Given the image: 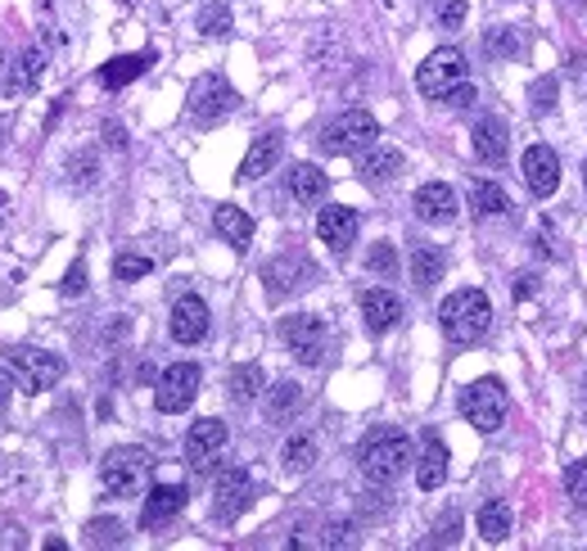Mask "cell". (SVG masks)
Here are the masks:
<instances>
[{
    "instance_id": "47",
    "label": "cell",
    "mask_w": 587,
    "mask_h": 551,
    "mask_svg": "<svg viewBox=\"0 0 587 551\" xmlns=\"http://www.w3.org/2000/svg\"><path fill=\"white\" fill-rule=\"evenodd\" d=\"M5 131H10V118H5V114H0V150H5V140H10Z\"/></svg>"
},
{
    "instance_id": "12",
    "label": "cell",
    "mask_w": 587,
    "mask_h": 551,
    "mask_svg": "<svg viewBox=\"0 0 587 551\" xmlns=\"http://www.w3.org/2000/svg\"><path fill=\"white\" fill-rule=\"evenodd\" d=\"M249 502H253L249 470H244V466H227L222 474H217V484H212V516L222 520V525H231Z\"/></svg>"
},
{
    "instance_id": "7",
    "label": "cell",
    "mask_w": 587,
    "mask_h": 551,
    "mask_svg": "<svg viewBox=\"0 0 587 551\" xmlns=\"http://www.w3.org/2000/svg\"><path fill=\"white\" fill-rule=\"evenodd\" d=\"M465 72H470V64H465V55H461L457 46H438V50L425 55V64L416 68V91H421L425 100H444L452 87L465 82Z\"/></svg>"
},
{
    "instance_id": "16",
    "label": "cell",
    "mask_w": 587,
    "mask_h": 551,
    "mask_svg": "<svg viewBox=\"0 0 587 551\" xmlns=\"http://www.w3.org/2000/svg\"><path fill=\"white\" fill-rule=\"evenodd\" d=\"M520 168H525V186L533 191V199L556 195V186H561V159H556L552 145H533Z\"/></svg>"
},
{
    "instance_id": "23",
    "label": "cell",
    "mask_w": 587,
    "mask_h": 551,
    "mask_svg": "<svg viewBox=\"0 0 587 551\" xmlns=\"http://www.w3.org/2000/svg\"><path fill=\"white\" fill-rule=\"evenodd\" d=\"M444 480H448V448H444V438H425V452H421V461H416V484H421V493H434V489H444Z\"/></svg>"
},
{
    "instance_id": "6",
    "label": "cell",
    "mask_w": 587,
    "mask_h": 551,
    "mask_svg": "<svg viewBox=\"0 0 587 551\" xmlns=\"http://www.w3.org/2000/svg\"><path fill=\"white\" fill-rule=\"evenodd\" d=\"M376 140H380V123H376V114H366V108H348V114H339L335 123H330V127L321 131V150L348 159V154H366Z\"/></svg>"
},
{
    "instance_id": "24",
    "label": "cell",
    "mask_w": 587,
    "mask_h": 551,
    "mask_svg": "<svg viewBox=\"0 0 587 551\" xmlns=\"http://www.w3.org/2000/svg\"><path fill=\"white\" fill-rule=\"evenodd\" d=\"M42 72H46V55L36 50V46H27V50L10 64L5 91H10V95H27V91H36V82H42Z\"/></svg>"
},
{
    "instance_id": "3",
    "label": "cell",
    "mask_w": 587,
    "mask_h": 551,
    "mask_svg": "<svg viewBox=\"0 0 587 551\" xmlns=\"http://www.w3.org/2000/svg\"><path fill=\"white\" fill-rule=\"evenodd\" d=\"M150 470H154V457L145 448H136V444L114 448L100 461V489L108 497H136L145 489V480H150Z\"/></svg>"
},
{
    "instance_id": "18",
    "label": "cell",
    "mask_w": 587,
    "mask_h": 551,
    "mask_svg": "<svg viewBox=\"0 0 587 551\" xmlns=\"http://www.w3.org/2000/svg\"><path fill=\"white\" fill-rule=\"evenodd\" d=\"M470 136H474V154H480L488 168H502V163H506V154H510V127H506L497 114L480 118Z\"/></svg>"
},
{
    "instance_id": "31",
    "label": "cell",
    "mask_w": 587,
    "mask_h": 551,
    "mask_svg": "<svg viewBox=\"0 0 587 551\" xmlns=\"http://www.w3.org/2000/svg\"><path fill=\"white\" fill-rule=\"evenodd\" d=\"M263 393V366H235V371L227 376V398L235 402V407H244V402H253Z\"/></svg>"
},
{
    "instance_id": "9",
    "label": "cell",
    "mask_w": 587,
    "mask_h": 551,
    "mask_svg": "<svg viewBox=\"0 0 587 551\" xmlns=\"http://www.w3.org/2000/svg\"><path fill=\"white\" fill-rule=\"evenodd\" d=\"M5 357H10V366H14L23 393H46V389H55V384L64 380V371H68L64 357H59V353H46V348H10Z\"/></svg>"
},
{
    "instance_id": "32",
    "label": "cell",
    "mask_w": 587,
    "mask_h": 551,
    "mask_svg": "<svg viewBox=\"0 0 587 551\" xmlns=\"http://www.w3.org/2000/svg\"><path fill=\"white\" fill-rule=\"evenodd\" d=\"M280 461H285L289 474L312 470V461H316V438H312V434H294L289 444H285V452H280Z\"/></svg>"
},
{
    "instance_id": "20",
    "label": "cell",
    "mask_w": 587,
    "mask_h": 551,
    "mask_svg": "<svg viewBox=\"0 0 587 551\" xmlns=\"http://www.w3.org/2000/svg\"><path fill=\"white\" fill-rule=\"evenodd\" d=\"M280 154H285V136L280 131H263L258 140L249 145V154H244V163H240V181H258V176H267L276 163H280Z\"/></svg>"
},
{
    "instance_id": "39",
    "label": "cell",
    "mask_w": 587,
    "mask_h": 551,
    "mask_svg": "<svg viewBox=\"0 0 587 551\" xmlns=\"http://www.w3.org/2000/svg\"><path fill=\"white\" fill-rule=\"evenodd\" d=\"M366 267H371V276H393L398 272V253L389 240H380L371 253H366Z\"/></svg>"
},
{
    "instance_id": "26",
    "label": "cell",
    "mask_w": 587,
    "mask_h": 551,
    "mask_svg": "<svg viewBox=\"0 0 587 551\" xmlns=\"http://www.w3.org/2000/svg\"><path fill=\"white\" fill-rule=\"evenodd\" d=\"M289 195L312 208V204H321V199L330 195V176H325L316 163H299V168L289 172Z\"/></svg>"
},
{
    "instance_id": "17",
    "label": "cell",
    "mask_w": 587,
    "mask_h": 551,
    "mask_svg": "<svg viewBox=\"0 0 587 551\" xmlns=\"http://www.w3.org/2000/svg\"><path fill=\"white\" fill-rule=\"evenodd\" d=\"M186 484H159L150 489V497H145L140 506V529H163L168 520H176L181 510H186Z\"/></svg>"
},
{
    "instance_id": "37",
    "label": "cell",
    "mask_w": 587,
    "mask_h": 551,
    "mask_svg": "<svg viewBox=\"0 0 587 551\" xmlns=\"http://www.w3.org/2000/svg\"><path fill=\"white\" fill-rule=\"evenodd\" d=\"M150 267H154V263H150V259H140V253H118V259H114V276L127 280V285L140 280V276H150Z\"/></svg>"
},
{
    "instance_id": "41",
    "label": "cell",
    "mask_w": 587,
    "mask_h": 551,
    "mask_svg": "<svg viewBox=\"0 0 587 551\" xmlns=\"http://www.w3.org/2000/svg\"><path fill=\"white\" fill-rule=\"evenodd\" d=\"M68 168H72V186H95V176H100L95 154H72Z\"/></svg>"
},
{
    "instance_id": "28",
    "label": "cell",
    "mask_w": 587,
    "mask_h": 551,
    "mask_svg": "<svg viewBox=\"0 0 587 551\" xmlns=\"http://www.w3.org/2000/svg\"><path fill=\"white\" fill-rule=\"evenodd\" d=\"M444 272H448V259H444V249H438V244H416L412 249V280H416V289H434L438 280H444Z\"/></svg>"
},
{
    "instance_id": "44",
    "label": "cell",
    "mask_w": 587,
    "mask_h": 551,
    "mask_svg": "<svg viewBox=\"0 0 587 551\" xmlns=\"http://www.w3.org/2000/svg\"><path fill=\"white\" fill-rule=\"evenodd\" d=\"M474 100H480V95H474V87H470V82H461V87H452V91L444 95V104H452V108H470Z\"/></svg>"
},
{
    "instance_id": "27",
    "label": "cell",
    "mask_w": 587,
    "mask_h": 551,
    "mask_svg": "<svg viewBox=\"0 0 587 551\" xmlns=\"http://www.w3.org/2000/svg\"><path fill=\"white\" fill-rule=\"evenodd\" d=\"M212 231L222 236L227 244H235V249H249V240H253V217L244 213V208H235V204H222L212 213Z\"/></svg>"
},
{
    "instance_id": "29",
    "label": "cell",
    "mask_w": 587,
    "mask_h": 551,
    "mask_svg": "<svg viewBox=\"0 0 587 551\" xmlns=\"http://www.w3.org/2000/svg\"><path fill=\"white\" fill-rule=\"evenodd\" d=\"M303 407V389L294 384V380H276L272 389H267V421L272 425H285V421H294V412Z\"/></svg>"
},
{
    "instance_id": "1",
    "label": "cell",
    "mask_w": 587,
    "mask_h": 551,
    "mask_svg": "<svg viewBox=\"0 0 587 551\" xmlns=\"http://www.w3.org/2000/svg\"><path fill=\"white\" fill-rule=\"evenodd\" d=\"M416 452H412V438L402 429H371L357 448V470L366 474V484H398L402 474L412 470Z\"/></svg>"
},
{
    "instance_id": "25",
    "label": "cell",
    "mask_w": 587,
    "mask_h": 551,
    "mask_svg": "<svg viewBox=\"0 0 587 551\" xmlns=\"http://www.w3.org/2000/svg\"><path fill=\"white\" fill-rule=\"evenodd\" d=\"M470 208L480 222H493V217H510V195L497 186V181H470Z\"/></svg>"
},
{
    "instance_id": "21",
    "label": "cell",
    "mask_w": 587,
    "mask_h": 551,
    "mask_svg": "<svg viewBox=\"0 0 587 551\" xmlns=\"http://www.w3.org/2000/svg\"><path fill=\"white\" fill-rule=\"evenodd\" d=\"M361 317H366V330H371V335H384V330H393L402 321V299L393 289H366L361 294Z\"/></svg>"
},
{
    "instance_id": "11",
    "label": "cell",
    "mask_w": 587,
    "mask_h": 551,
    "mask_svg": "<svg viewBox=\"0 0 587 551\" xmlns=\"http://www.w3.org/2000/svg\"><path fill=\"white\" fill-rule=\"evenodd\" d=\"M280 340L289 344V353L299 357L303 366H321L325 361V348H330V330H325L321 317L299 312V317H285L280 321Z\"/></svg>"
},
{
    "instance_id": "38",
    "label": "cell",
    "mask_w": 587,
    "mask_h": 551,
    "mask_svg": "<svg viewBox=\"0 0 587 551\" xmlns=\"http://www.w3.org/2000/svg\"><path fill=\"white\" fill-rule=\"evenodd\" d=\"M565 493H569V502H574L578 510H587V461H574V466L565 470Z\"/></svg>"
},
{
    "instance_id": "5",
    "label": "cell",
    "mask_w": 587,
    "mask_h": 551,
    "mask_svg": "<svg viewBox=\"0 0 587 551\" xmlns=\"http://www.w3.org/2000/svg\"><path fill=\"white\" fill-rule=\"evenodd\" d=\"M235 104H240V95L222 72H204V78H195V87L186 95V114H191L195 127H217L222 118L235 114Z\"/></svg>"
},
{
    "instance_id": "13",
    "label": "cell",
    "mask_w": 587,
    "mask_h": 551,
    "mask_svg": "<svg viewBox=\"0 0 587 551\" xmlns=\"http://www.w3.org/2000/svg\"><path fill=\"white\" fill-rule=\"evenodd\" d=\"M357 231H361L357 208L335 204V208H321L316 213V236H321V244H330V253H339V259L357 244Z\"/></svg>"
},
{
    "instance_id": "19",
    "label": "cell",
    "mask_w": 587,
    "mask_h": 551,
    "mask_svg": "<svg viewBox=\"0 0 587 551\" xmlns=\"http://www.w3.org/2000/svg\"><path fill=\"white\" fill-rule=\"evenodd\" d=\"M412 204H416V217L429 227H444L457 217V195H452V186H444V181H425Z\"/></svg>"
},
{
    "instance_id": "46",
    "label": "cell",
    "mask_w": 587,
    "mask_h": 551,
    "mask_svg": "<svg viewBox=\"0 0 587 551\" xmlns=\"http://www.w3.org/2000/svg\"><path fill=\"white\" fill-rule=\"evenodd\" d=\"M10 393H14V384L5 376V366H0V421H5V412H10Z\"/></svg>"
},
{
    "instance_id": "15",
    "label": "cell",
    "mask_w": 587,
    "mask_h": 551,
    "mask_svg": "<svg viewBox=\"0 0 587 551\" xmlns=\"http://www.w3.org/2000/svg\"><path fill=\"white\" fill-rule=\"evenodd\" d=\"M172 340L186 344V348L208 340V303L199 299V294H186V299L172 303Z\"/></svg>"
},
{
    "instance_id": "33",
    "label": "cell",
    "mask_w": 587,
    "mask_h": 551,
    "mask_svg": "<svg viewBox=\"0 0 587 551\" xmlns=\"http://www.w3.org/2000/svg\"><path fill=\"white\" fill-rule=\"evenodd\" d=\"M480 538H484V542H502V538H510V506H506V502H488V506H480Z\"/></svg>"
},
{
    "instance_id": "48",
    "label": "cell",
    "mask_w": 587,
    "mask_h": 551,
    "mask_svg": "<svg viewBox=\"0 0 587 551\" xmlns=\"http://www.w3.org/2000/svg\"><path fill=\"white\" fill-rule=\"evenodd\" d=\"M583 186H587V163H583Z\"/></svg>"
},
{
    "instance_id": "2",
    "label": "cell",
    "mask_w": 587,
    "mask_h": 551,
    "mask_svg": "<svg viewBox=\"0 0 587 551\" xmlns=\"http://www.w3.org/2000/svg\"><path fill=\"white\" fill-rule=\"evenodd\" d=\"M438 325H444L448 344H457V348L480 344L488 335V325H493L488 294L484 289H457V294H448L444 308H438Z\"/></svg>"
},
{
    "instance_id": "8",
    "label": "cell",
    "mask_w": 587,
    "mask_h": 551,
    "mask_svg": "<svg viewBox=\"0 0 587 551\" xmlns=\"http://www.w3.org/2000/svg\"><path fill=\"white\" fill-rule=\"evenodd\" d=\"M312 280H316V267H312L308 253H299V249L276 253V259L263 267V289H267L272 303H280V299H289V294L308 289Z\"/></svg>"
},
{
    "instance_id": "42",
    "label": "cell",
    "mask_w": 587,
    "mask_h": 551,
    "mask_svg": "<svg viewBox=\"0 0 587 551\" xmlns=\"http://www.w3.org/2000/svg\"><path fill=\"white\" fill-rule=\"evenodd\" d=\"M59 289H64V299H78V294L87 289V263H82V259L68 267V276H64V285H59Z\"/></svg>"
},
{
    "instance_id": "30",
    "label": "cell",
    "mask_w": 587,
    "mask_h": 551,
    "mask_svg": "<svg viewBox=\"0 0 587 551\" xmlns=\"http://www.w3.org/2000/svg\"><path fill=\"white\" fill-rule=\"evenodd\" d=\"M145 68H150V55H118V59H108V64L100 68V87L123 91L127 82H136V78H140Z\"/></svg>"
},
{
    "instance_id": "10",
    "label": "cell",
    "mask_w": 587,
    "mask_h": 551,
    "mask_svg": "<svg viewBox=\"0 0 587 551\" xmlns=\"http://www.w3.org/2000/svg\"><path fill=\"white\" fill-rule=\"evenodd\" d=\"M199 384H204V371L195 361H172L168 371L159 376V389H154V407L163 416H176V412H186L191 402L199 398Z\"/></svg>"
},
{
    "instance_id": "4",
    "label": "cell",
    "mask_w": 587,
    "mask_h": 551,
    "mask_svg": "<svg viewBox=\"0 0 587 551\" xmlns=\"http://www.w3.org/2000/svg\"><path fill=\"white\" fill-rule=\"evenodd\" d=\"M461 416H465L474 429H480V434H497V429L506 425V416H510V393H506V384L493 380V376L465 384V389H461Z\"/></svg>"
},
{
    "instance_id": "22",
    "label": "cell",
    "mask_w": 587,
    "mask_h": 551,
    "mask_svg": "<svg viewBox=\"0 0 587 551\" xmlns=\"http://www.w3.org/2000/svg\"><path fill=\"white\" fill-rule=\"evenodd\" d=\"M402 168H407V159H402V150H393V145H371L366 159L357 163L366 186H384V181H393Z\"/></svg>"
},
{
    "instance_id": "35",
    "label": "cell",
    "mask_w": 587,
    "mask_h": 551,
    "mask_svg": "<svg viewBox=\"0 0 587 551\" xmlns=\"http://www.w3.org/2000/svg\"><path fill=\"white\" fill-rule=\"evenodd\" d=\"M235 19H231V5H204L199 10V32L204 36H231Z\"/></svg>"
},
{
    "instance_id": "43",
    "label": "cell",
    "mask_w": 587,
    "mask_h": 551,
    "mask_svg": "<svg viewBox=\"0 0 587 551\" xmlns=\"http://www.w3.org/2000/svg\"><path fill=\"white\" fill-rule=\"evenodd\" d=\"M438 23H444L448 32H457L465 23V0H444V5H438Z\"/></svg>"
},
{
    "instance_id": "40",
    "label": "cell",
    "mask_w": 587,
    "mask_h": 551,
    "mask_svg": "<svg viewBox=\"0 0 587 551\" xmlns=\"http://www.w3.org/2000/svg\"><path fill=\"white\" fill-rule=\"evenodd\" d=\"M529 104H533V114H552L556 108V78H538L529 87Z\"/></svg>"
},
{
    "instance_id": "36",
    "label": "cell",
    "mask_w": 587,
    "mask_h": 551,
    "mask_svg": "<svg viewBox=\"0 0 587 551\" xmlns=\"http://www.w3.org/2000/svg\"><path fill=\"white\" fill-rule=\"evenodd\" d=\"M123 538H127L123 520H91L87 525V542H95V547H123Z\"/></svg>"
},
{
    "instance_id": "34",
    "label": "cell",
    "mask_w": 587,
    "mask_h": 551,
    "mask_svg": "<svg viewBox=\"0 0 587 551\" xmlns=\"http://www.w3.org/2000/svg\"><path fill=\"white\" fill-rule=\"evenodd\" d=\"M484 50H488L493 59H516V55H520V32H516V27H493V32L484 36Z\"/></svg>"
},
{
    "instance_id": "45",
    "label": "cell",
    "mask_w": 587,
    "mask_h": 551,
    "mask_svg": "<svg viewBox=\"0 0 587 551\" xmlns=\"http://www.w3.org/2000/svg\"><path fill=\"white\" fill-rule=\"evenodd\" d=\"M457 529H461V516L452 510V516H444V520H438V529H434V542H457Z\"/></svg>"
},
{
    "instance_id": "14",
    "label": "cell",
    "mask_w": 587,
    "mask_h": 551,
    "mask_svg": "<svg viewBox=\"0 0 587 551\" xmlns=\"http://www.w3.org/2000/svg\"><path fill=\"white\" fill-rule=\"evenodd\" d=\"M227 438H231V429H227L222 421H217V416L195 421V425H191V434H186V461H191L195 470H208L217 457H222Z\"/></svg>"
}]
</instances>
